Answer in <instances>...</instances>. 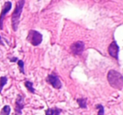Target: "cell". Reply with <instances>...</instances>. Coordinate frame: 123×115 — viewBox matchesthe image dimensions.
Here are the masks:
<instances>
[{
	"label": "cell",
	"instance_id": "obj_3",
	"mask_svg": "<svg viewBox=\"0 0 123 115\" xmlns=\"http://www.w3.org/2000/svg\"><path fill=\"white\" fill-rule=\"evenodd\" d=\"M27 40L33 46H38L41 43L42 41V35L37 31H34V30H31L28 33Z\"/></svg>",
	"mask_w": 123,
	"mask_h": 115
},
{
	"label": "cell",
	"instance_id": "obj_17",
	"mask_svg": "<svg viewBox=\"0 0 123 115\" xmlns=\"http://www.w3.org/2000/svg\"><path fill=\"white\" fill-rule=\"evenodd\" d=\"M0 45H4V42H3L2 38H1V36H0Z\"/></svg>",
	"mask_w": 123,
	"mask_h": 115
},
{
	"label": "cell",
	"instance_id": "obj_11",
	"mask_svg": "<svg viewBox=\"0 0 123 115\" xmlns=\"http://www.w3.org/2000/svg\"><path fill=\"white\" fill-rule=\"evenodd\" d=\"M25 87L27 88L30 92L35 93V89H34V87H33V83L31 82V81H25Z\"/></svg>",
	"mask_w": 123,
	"mask_h": 115
},
{
	"label": "cell",
	"instance_id": "obj_4",
	"mask_svg": "<svg viewBox=\"0 0 123 115\" xmlns=\"http://www.w3.org/2000/svg\"><path fill=\"white\" fill-rule=\"evenodd\" d=\"M71 53L74 55H79L84 50V43L82 41H78L74 42L70 47Z\"/></svg>",
	"mask_w": 123,
	"mask_h": 115
},
{
	"label": "cell",
	"instance_id": "obj_9",
	"mask_svg": "<svg viewBox=\"0 0 123 115\" xmlns=\"http://www.w3.org/2000/svg\"><path fill=\"white\" fill-rule=\"evenodd\" d=\"M62 112V110L60 109V108H48V109L46 110V115H60V113Z\"/></svg>",
	"mask_w": 123,
	"mask_h": 115
},
{
	"label": "cell",
	"instance_id": "obj_7",
	"mask_svg": "<svg viewBox=\"0 0 123 115\" xmlns=\"http://www.w3.org/2000/svg\"><path fill=\"white\" fill-rule=\"evenodd\" d=\"M11 8H12L11 2L8 1V2H6L4 4V7L2 9V12H1V14H0V30H3V21H4V19L5 17L6 14L10 10Z\"/></svg>",
	"mask_w": 123,
	"mask_h": 115
},
{
	"label": "cell",
	"instance_id": "obj_8",
	"mask_svg": "<svg viewBox=\"0 0 123 115\" xmlns=\"http://www.w3.org/2000/svg\"><path fill=\"white\" fill-rule=\"evenodd\" d=\"M108 53L112 58L118 59V53H119V47L116 41H112L108 47Z\"/></svg>",
	"mask_w": 123,
	"mask_h": 115
},
{
	"label": "cell",
	"instance_id": "obj_12",
	"mask_svg": "<svg viewBox=\"0 0 123 115\" xmlns=\"http://www.w3.org/2000/svg\"><path fill=\"white\" fill-rule=\"evenodd\" d=\"M10 111H11L10 107L8 106V105H6V106H4V108H3V109L1 110V113H0V114H1V115H9Z\"/></svg>",
	"mask_w": 123,
	"mask_h": 115
},
{
	"label": "cell",
	"instance_id": "obj_6",
	"mask_svg": "<svg viewBox=\"0 0 123 115\" xmlns=\"http://www.w3.org/2000/svg\"><path fill=\"white\" fill-rule=\"evenodd\" d=\"M25 107L24 97L21 95H18L15 101V115H21L22 109Z\"/></svg>",
	"mask_w": 123,
	"mask_h": 115
},
{
	"label": "cell",
	"instance_id": "obj_16",
	"mask_svg": "<svg viewBox=\"0 0 123 115\" xmlns=\"http://www.w3.org/2000/svg\"><path fill=\"white\" fill-rule=\"evenodd\" d=\"M11 62H16V61H18V59L17 58H12V59H10Z\"/></svg>",
	"mask_w": 123,
	"mask_h": 115
},
{
	"label": "cell",
	"instance_id": "obj_2",
	"mask_svg": "<svg viewBox=\"0 0 123 115\" xmlns=\"http://www.w3.org/2000/svg\"><path fill=\"white\" fill-rule=\"evenodd\" d=\"M25 0H19L16 4V7L12 14V28L14 31H17L18 26L19 24V19H20L21 13H22L23 8H24Z\"/></svg>",
	"mask_w": 123,
	"mask_h": 115
},
{
	"label": "cell",
	"instance_id": "obj_13",
	"mask_svg": "<svg viewBox=\"0 0 123 115\" xmlns=\"http://www.w3.org/2000/svg\"><path fill=\"white\" fill-rule=\"evenodd\" d=\"M7 81H8V79L6 76H2V77L0 78V93L2 92L3 87L6 85Z\"/></svg>",
	"mask_w": 123,
	"mask_h": 115
},
{
	"label": "cell",
	"instance_id": "obj_10",
	"mask_svg": "<svg viewBox=\"0 0 123 115\" xmlns=\"http://www.w3.org/2000/svg\"><path fill=\"white\" fill-rule=\"evenodd\" d=\"M77 102L81 108H87V98H79L77 99Z\"/></svg>",
	"mask_w": 123,
	"mask_h": 115
},
{
	"label": "cell",
	"instance_id": "obj_14",
	"mask_svg": "<svg viewBox=\"0 0 123 115\" xmlns=\"http://www.w3.org/2000/svg\"><path fill=\"white\" fill-rule=\"evenodd\" d=\"M18 63V65H19V71H20L22 74H25V64L22 60H18L17 61Z\"/></svg>",
	"mask_w": 123,
	"mask_h": 115
},
{
	"label": "cell",
	"instance_id": "obj_5",
	"mask_svg": "<svg viewBox=\"0 0 123 115\" xmlns=\"http://www.w3.org/2000/svg\"><path fill=\"white\" fill-rule=\"evenodd\" d=\"M46 81L49 83L50 85L53 86L55 89H61L62 87V82L59 80L58 76H56V74H49L46 78Z\"/></svg>",
	"mask_w": 123,
	"mask_h": 115
},
{
	"label": "cell",
	"instance_id": "obj_1",
	"mask_svg": "<svg viewBox=\"0 0 123 115\" xmlns=\"http://www.w3.org/2000/svg\"><path fill=\"white\" fill-rule=\"evenodd\" d=\"M107 80L110 86L116 90L123 88V75L118 71L111 69L107 74Z\"/></svg>",
	"mask_w": 123,
	"mask_h": 115
},
{
	"label": "cell",
	"instance_id": "obj_15",
	"mask_svg": "<svg viewBox=\"0 0 123 115\" xmlns=\"http://www.w3.org/2000/svg\"><path fill=\"white\" fill-rule=\"evenodd\" d=\"M95 108L99 109V113H98V115H104L105 109H104V107H103L102 105H101V104H97L95 106Z\"/></svg>",
	"mask_w": 123,
	"mask_h": 115
}]
</instances>
